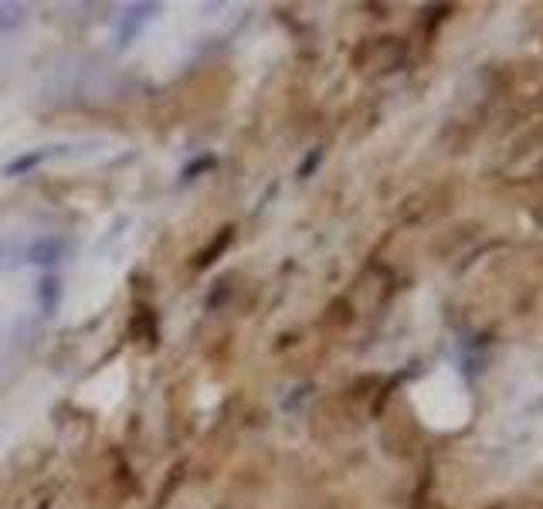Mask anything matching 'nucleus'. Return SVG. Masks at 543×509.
I'll return each mask as SVG.
<instances>
[{"label":"nucleus","mask_w":543,"mask_h":509,"mask_svg":"<svg viewBox=\"0 0 543 509\" xmlns=\"http://www.w3.org/2000/svg\"><path fill=\"white\" fill-rule=\"evenodd\" d=\"M17 21H21V14L14 7H0V28H14Z\"/></svg>","instance_id":"1"}]
</instances>
